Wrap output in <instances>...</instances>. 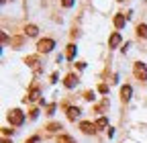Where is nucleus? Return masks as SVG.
<instances>
[{"label": "nucleus", "instance_id": "nucleus-1", "mask_svg": "<svg viewBox=\"0 0 147 143\" xmlns=\"http://www.w3.org/2000/svg\"><path fill=\"white\" fill-rule=\"evenodd\" d=\"M8 123L14 125V127H21V125L25 123V113L18 111V109H12V111L8 113Z\"/></svg>", "mask_w": 147, "mask_h": 143}, {"label": "nucleus", "instance_id": "nucleus-2", "mask_svg": "<svg viewBox=\"0 0 147 143\" xmlns=\"http://www.w3.org/2000/svg\"><path fill=\"white\" fill-rule=\"evenodd\" d=\"M53 47H55V41L49 39V37H45V39H41L39 43H37V49H39V53H49Z\"/></svg>", "mask_w": 147, "mask_h": 143}, {"label": "nucleus", "instance_id": "nucleus-3", "mask_svg": "<svg viewBox=\"0 0 147 143\" xmlns=\"http://www.w3.org/2000/svg\"><path fill=\"white\" fill-rule=\"evenodd\" d=\"M133 72H135L137 80H141V82H145V80H147V65H145V63L137 61V63L133 65Z\"/></svg>", "mask_w": 147, "mask_h": 143}, {"label": "nucleus", "instance_id": "nucleus-4", "mask_svg": "<svg viewBox=\"0 0 147 143\" xmlns=\"http://www.w3.org/2000/svg\"><path fill=\"white\" fill-rule=\"evenodd\" d=\"M80 129H82V133H86V135H92V133H96V123L82 121V123H80Z\"/></svg>", "mask_w": 147, "mask_h": 143}, {"label": "nucleus", "instance_id": "nucleus-5", "mask_svg": "<svg viewBox=\"0 0 147 143\" xmlns=\"http://www.w3.org/2000/svg\"><path fill=\"white\" fill-rule=\"evenodd\" d=\"M63 84H65V88H74V86L78 84V76L76 74H67L65 80H63Z\"/></svg>", "mask_w": 147, "mask_h": 143}, {"label": "nucleus", "instance_id": "nucleus-6", "mask_svg": "<svg viewBox=\"0 0 147 143\" xmlns=\"http://www.w3.org/2000/svg\"><path fill=\"white\" fill-rule=\"evenodd\" d=\"M131 94H133V88H131V86H129V84H125V86L121 88V98H123V100L127 102L129 98H131Z\"/></svg>", "mask_w": 147, "mask_h": 143}, {"label": "nucleus", "instance_id": "nucleus-7", "mask_svg": "<svg viewBox=\"0 0 147 143\" xmlns=\"http://www.w3.org/2000/svg\"><path fill=\"white\" fill-rule=\"evenodd\" d=\"M65 113H67V119L69 121H76V117H80V109H78V106H69Z\"/></svg>", "mask_w": 147, "mask_h": 143}, {"label": "nucleus", "instance_id": "nucleus-8", "mask_svg": "<svg viewBox=\"0 0 147 143\" xmlns=\"http://www.w3.org/2000/svg\"><path fill=\"white\" fill-rule=\"evenodd\" d=\"M37 98H39V88H37V86H31V90H29V96H27L25 100H31V102H35Z\"/></svg>", "mask_w": 147, "mask_h": 143}, {"label": "nucleus", "instance_id": "nucleus-9", "mask_svg": "<svg viewBox=\"0 0 147 143\" xmlns=\"http://www.w3.org/2000/svg\"><path fill=\"white\" fill-rule=\"evenodd\" d=\"M121 43V33H113V35H110V39H108V45L110 47H117Z\"/></svg>", "mask_w": 147, "mask_h": 143}, {"label": "nucleus", "instance_id": "nucleus-10", "mask_svg": "<svg viewBox=\"0 0 147 143\" xmlns=\"http://www.w3.org/2000/svg\"><path fill=\"white\" fill-rule=\"evenodd\" d=\"M25 63H27V65H29L31 69H39V65H37V63H39V59H37L35 55H31V57H27V59H25Z\"/></svg>", "mask_w": 147, "mask_h": 143}, {"label": "nucleus", "instance_id": "nucleus-11", "mask_svg": "<svg viewBox=\"0 0 147 143\" xmlns=\"http://www.w3.org/2000/svg\"><path fill=\"white\" fill-rule=\"evenodd\" d=\"M125 23H127L125 14H117V16H115V27H117V29H123V27H125Z\"/></svg>", "mask_w": 147, "mask_h": 143}, {"label": "nucleus", "instance_id": "nucleus-12", "mask_svg": "<svg viewBox=\"0 0 147 143\" xmlns=\"http://www.w3.org/2000/svg\"><path fill=\"white\" fill-rule=\"evenodd\" d=\"M37 33H39V29H37L35 25H27L25 27V35H29V37H35Z\"/></svg>", "mask_w": 147, "mask_h": 143}, {"label": "nucleus", "instance_id": "nucleus-13", "mask_svg": "<svg viewBox=\"0 0 147 143\" xmlns=\"http://www.w3.org/2000/svg\"><path fill=\"white\" fill-rule=\"evenodd\" d=\"M137 37L147 39V25H137Z\"/></svg>", "mask_w": 147, "mask_h": 143}, {"label": "nucleus", "instance_id": "nucleus-14", "mask_svg": "<svg viewBox=\"0 0 147 143\" xmlns=\"http://www.w3.org/2000/svg\"><path fill=\"white\" fill-rule=\"evenodd\" d=\"M74 55H76V45H67V51H65V57L67 59H74Z\"/></svg>", "mask_w": 147, "mask_h": 143}, {"label": "nucleus", "instance_id": "nucleus-15", "mask_svg": "<svg viewBox=\"0 0 147 143\" xmlns=\"http://www.w3.org/2000/svg\"><path fill=\"white\" fill-rule=\"evenodd\" d=\"M57 143H76V141H74L69 135H63L61 133V135H57Z\"/></svg>", "mask_w": 147, "mask_h": 143}, {"label": "nucleus", "instance_id": "nucleus-16", "mask_svg": "<svg viewBox=\"0 0 147 143\" xmlns=\"http://www.w3.org/2000/svg\"><path fill=\"white\" fill-rule=\"evenodd\" d=\"M96 127H98V129H104V127H108V119H106V117H100V119L96 121Z\"/></svg>", "mask_w": 147, "mask_h": 143}, {"label": "nucleus", "instance_id": "nucleus-17", "mask_svg": "<svg viewBox=\"0 0 147 143\" xmlns=\"http://www.w3.org/2000/svg\"><path fill=\"white\" fill-rule=\"evenodd\" d=\"M59 129H61L59 123H49V125H47V131H51V133H53V131H59Z\"/></svg>", "mask_w": 147, "mask_h": 143}, {"label": "nucleus", "instance_id": "nucleus-18", "mask_svg": "<svg viewBox=\"0 0 147 143\" xmlns=\"http://www.w3.org/2000/svg\"><path fill=\"white\" fill-rule=\"evenodd\" d=\"M10 43L16 45V47H18V45H23V37H14V39H10Z\"/></svg>", "mask_w": 147, "mask_h": 143}, {"label": "nucleus", "instance_id": "nucleus-19", "mask_svg": "<svg viewBox=\"0 0 147 143\" xmlns=\"http://www.w3.org/2000/svg\"><path fill=\"white\" fill-rule=\"evenodd\" d=\"M98 92H100V94H106V92H108V86H106V84H100V86H98Z\"/></svg>", "mask_w": 147, "mask_h": 143}, {"label": "nucleus", "instance_id": "nucleus-20", "mask_svg": "<svg viewBox=\"0 0 147 143\" xmlns=\"http://www.w3.org/2000/svg\"><path fill=\"white\" fill-rule=\"evenodd\" d=\"M61 4H63L65 8H69V6H74V0H61Z\"/></svg>", "mask_w": 147, "mask_h": 143}, {"label": "nucleus", "instance_id": "nucleus-21", "mask_svg": "<svg viewBox=\"0 0 147 143\" xmlns=\"http://www.w3.org/2000/svg\"><path fill=\"white\" fill-rule=\"evenodd\" d=\"M84 98H86V100H94V92H86Z\"/></svg>", "mask_w": 147, "mask_h": 143}, {"label": "nucleus", "instance_id": "nucleus-22", "mask_svg": "<svg viewBox=\"0 0 147 143\" xmlns=\"http://www.w3.org/2000/svg\"><path fill=\"white\" fill-rule=\"evenodd\" d=\"M37 141H39V137H31V139H29L27 143H37Z\"/></svg>", "mask_w": 147, "mask_h": 143}, {"label": "nucleus", "instance_id": "nucleus-23", "mask_svg": "<svg viewBox=\"0 0 147 143\" xmlns=\"http://www.w3.org/2000/svg\"><path fill=\"white\" fill-rule=\"evenodd\" d=\"M4 143H8V141H4Z\"/></svg>", "mask_w": 147, "mask_h": 143}]
</instances>
